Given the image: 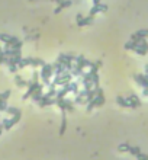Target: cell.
Here are the masks:
<instances>
[{
	"label": "cell",
	"instance_id": "cell-1",
	"mask_svg": "<svg viewBox=\"0 0 148 160\" xmlns=\"http://www.w3.org/2000/svg\"><path fill=\"white\" fill-rule=\"evenodd\" d=\"M41 79H42V83L45 85V86H49V83H51V76L54 74V67L52 64H47V63H44L42 64V68H41Z\"/></svg>",
	"mask_w": 148,
	"mask_h": 160
},
{
	"label": "cell",
	"instance_id": "cell-2",
	"mask_svg": "<svg viewBox=\"0 0 148 160\" xmlns=\"http://www.w3.org/2000/svg\"><path fill=\"white\" fill-rule=\"evenodd\" d=\"M71 79H73V74L70 73V71H66V73L60 74V76H55L54 83L57 85V86H64V85L70 83V82H71Z\"/></svg>",
	"mask_w": 148,
	"mask_h": 160
},
{
	"label": "cell",
	"instance_id": "cell-3",
	"mask_svg": "<svg viewBox=\"0 0 148 160\" xmlns=\"http://www.w3.org/2000/svg\"><path fill=\"white\" fill-rule=\"evenodd\" d=\"M38 87H39V82H38V83H35L34 80L28 82V90H26V93L22 96V99H23V100L29 99V98H31V96H32V95L35 93V90H36Z\"/></svg>",
	"mask_w": 148,
	"mask_h": 160
},
{
	"label": "cell",
	"instance_id": "cell-4",
	"mask_svg": "<svg viewBox=\"0 0 148 160\" xmlns=\"http://www.w3.org/2000/svg\"><path fill=\"white\" fill-rule=\"evenodd\" d=\"M135 53L140 54V55H145L148 53V42L147 38H142L140 42H138V47L135 48Z\"/></svg>",
	"mask_w": 148,
	"mask_h": 160
},
{
	"label": "cell",
	"instance_id": "cell-5",
	"mask_svg": "<svg viewBox=\"0 0 148 160\" xmlns=\"http://www.w3.org/2000/svg\"><path fill=\"white\" fill-rule=\"evenodd\" d=\"M25 66H32V67H42L44 60L42 58H34V57H26V58H22Z\"/></svg>",
	"mask_w": 148,
	"mask_h": 160
},
{
	"label": "cell",
	"instance_id": "cell-6",
	"mask_svg": "<svg viewBox=\"0 0 148 160\" xmlns=\"http://www.w3.org/2000/svg\"><path fill=\"white\" fill-rule=\"evenodd\" d=\"M38 105L41 108H45V106H49V105H55V98H49L47 95H42V98L39 99Z\"/></svg>",
	"mask_w": 148,
	"mask_h": 160
},
{
	"label": "cell",
	"instance_id": "cell-7",
	"mask_svg": "<svg viewBox=\"0 0 148 160\" xmlns=\"http://www.w3.org/2000/svg\"><path fill=\"white\" fill-rule=\"evenodd\" d=\"M106 10H108V5L96 3V5H93V6H92V9H90V15H94V16H96V13H99V12L105 13Z\"/></svg>",
	"mask_w": 148,
	"mask_h": 160
},
{
	"label": "cell",
	"instance_id": "cell-8",
	"mask_svg": "<svg viewBox=\"0 0 148 160\" xmlns=\"http://www.w3.org/2000/svg\"><path fill=\"white\" fill-rule=\"evenodd\" d=\"M134 80L142 87H147L148 86V77L147 74H135L134 76Z\"/></svg>",
	"mask_w": 148,
	"mask_h": 160
},
{
	"label": "cell",
	"instance_id": "cell-9",
	"mask_svg": "<svg viewBox=\"0 0 148 160\" xmlns=\"http://www.w3.org/2000/svg\"><path fill=\"white\" fill-rule=\"evenodd\" d=\"M126 99H128L129 106L131 108H140L141 106V100H140V98H138L136 95H129Z\"/></svg>",
	"mask_w": 148,
	"mask_h": 160
},
{
	"label": "cell",
	"instance_id": "cell-10",
	"mask_svg": "<svg viewBox=\"0 0 148 160\" xmlns=\"http://www.w3.org/2000/svg\"><path fill=\"white\" fill-rule=\"evenodd\" d=\"M93 22H94V15H89L87 18L83 16L81 20H77V25L79 26H87V25H93Z\"/></svg>",
	"mask_w": 148,
	"mask_h": 160
},
{
	"label": "cell",
	"instance_id": "cell-11",
	"mask_svg": "<svg viewBox=\"0 0 148 160\" xmlns=\"http://www.w3.org/2000/svg\"><path fill=\"white\" fill-rule=\"evenodd\" d=\"M71 3H73L71 0H61L60 3L57 5V7H55L54 13H55V15H58V13L61 12V10H62V9H66V7H70V6H71Z\"/></svg>",
	"mask_w": 148,
	"mask_h": 160
},
{
	"label": "cell",
	"instance_id": "cell-12",
	"mask_svg": "<svg viewBox=\"0 0 148 160\" xmlns=\"http://www.w3.org/2000/svg\"><path fill=\"white\" fill-rule=\"evenodd\" d=\"M0 41L2 42H5V44H13L18 41L16 37H12V35H9V33H0Z\"/></svg>",
	"mask_w": 148,
	"mask_h": 160
},
{
	"label": "cell",
	"instance_id": "cell-13",
	"mask_svg": "<svg viewBox=\"0 0 148 160\" xmlns=\"http://www.w3.org/2000/svg\"><path fill=\"white\" fill-rule=\"evenodd\" d=\"M52 67H54V73L55 76H60V74L66 73L67 70H66V67H64V64H61V63H58V61H55L54 64H52Z\"/></svg>",
	"mask_w": 148,
	"mask_h": 160
},
{
	"label": "cell",
	"instance_id": "cell-14",
	"mask_svg": "<svg viewBox=\"0 0 148 160\" xmlns=\"http://www.w3.org/2000/svg\"><path fill=\"white\" fill-rule=\"evenodd\" d=\"M42 89H44V83H42V85L39 83V87H38V89L35 90V93L31 96V98H32V100H34V102H36V103L39 102V99L42 98V95H44V93H42Z\"/></svg>",
	"mask_w": 148,
	"mask_h": 160
},
{
	"label": "cell",
	"instance_id": "cell-15",
	"mask_svg": "<svg viewBox=\"0 0 148 160\" xmlns=\"http://www.w3.org/2000/svg\"><path fill=\"white\" fill-rule=\"evenodd\" d=\"M70 93V86L67 85H64V86H61L60 90H57V96L55 98H66V95Z\"/></svg>",
	"mask_w": 148,
	"mask_h": 160
},
{
	"label": "cell",
	"instance_id": "cell-16",
	"mask_svg": "<svg viewBox=\"0 0 148 160\" xmlns=\"http://www.w3.org/2000/svg\"><path fill=\"white\" fill-rule=\"evenodd\" d=\"M15 83H16V86L18 87H28V82L26 80H23V77H20L19 74L15 76Z\"/></svg>",
	"mask_w": 148,
	"mask_h": 160
},
{
	"label": "cell",
	"instance_id": "cell-17",
	"mask_svg": "<svg viewBox=\"0 0 148 160\" xmlns=\"http://www.w3.org/2000/svg\"><path fill=\"white\" fill-rule=\"evenodd\" d=\"M67 128V118H66V111H62V120H61V125H60V135H64Z\"/></svg>",
	"mask_w": 148,
	"mask_h": 160
},
{
	"label": "cell",
	"instance_id": "cell-18",
	"mask_svg": "<svg viewBox=\"0 0 148 160\" xmlns=\"http://www.w3.org/2000/svg\"><path fill=\"white\" fill-rule=\"evenodd\" d=\"M116 103H118L119 106H122V108H131V106H129L128 99H126V98H123V96H118V98H116Z\"/></svg>",
	"mask_w": 148,
	"mask_h": 160
},
{
	"label": "cell",
	"instance_id": "cell-19",
	"mask_svg": "<svg viewBox=\"0 0 148 160\" xmlns=\"http://www.w3.org/2000/svg\"><path fill=\"white\" fill-rule=\"evenodd\" d=\"M68 86H70V92H73V93H76V95H79V92H80V89H79V83L77 82H70L68 83Z\"/></svg>",
	"mask_w": 148,
	"mask_h": 160
},
{
	"label": "cell",
	"instance_id": "cell-20",
	"mask_svg": "<svg viewBox=\"0 0 148 160\" xmlns=\"http://www.w3.org/2000/svg\"><path fill=\"white\" fill-rule=\"evenodd\" d=\"M70 73L73 74V77H80L81 74H83V68H80V67H77V66H74L73 68H71V71Z\"/></svg>",
	"mask_w": 148,
	"mask_h": 160
},
{
	"label": "cell",
	"instance_id": "cell-21",
	"mask_svg": "<svg viewBox=\"0 0 148 160\" xmlns=\"http://www.w3.org/2000/svg\"><path fill=\"white\" fill-rule=\"evenodd\" d=\"M138 47V42H135V41H128L126 44H125V50H132V51H135V48Z\"/></svg>",
	"mask_w": 148,
	"mask_h": 160
},
{
	"label": "cell",
	"instance_id": "cell-22",
	"mask_svg": "<svg viewBox=\"0 0 148 160\" xmlns=\"http://www.w3.org/2000/svg\"><path fill=\"white\" fill-rule=\"evenodd\" d=\"M66 112H74V102L66 99Z\"/></svg>",
	"mask_w": 148,
	"mask_h": 160
},
{
	"label": "cell",
	"instance_id": "cell-23",
	"mask_svg": "<svg viewBox=\"0 0 148 160\" xmlns=\"http://www.w3.org/2000/svg\"><path fill=\"white\" fill-rule=\"evenodd\" d=\"M73 102H74V103H79V105H87L86 98H83L81 95H77V96H76V99H74Z\"/></svg>",
	"mask_w": 148,
	"mask_h": 160
},
{
	"label": "cell",
	"instance_id": "cell-24",
	"mask_svg": "<svg viewBox=\"0 0 148 160\" xmlns=\"http://www.w3.org/2000/svg\"><path fill=\"white\" fill-rule=\"evenodd\" d=\"M2 125H3V130H10V128L13 127L12 125V121L9 120V118H5V120L2 121Z\"/></svg>",
	"mask_w": 148,
	"mask_h": 160
},
{
	"label": "cell",
	"instance_id": "cell-25",
	"mask_svg": "<svg viewBox=\"0 0 148 160\" xmlns=\"http://www.w3.org/2000/svg\"><path fill=\"white\" fill-rule=\"evenodd\" d=\"M129 148H131V146H129L128 143H122V144H119V146H118V150H119L121 153H125V151H129Z\"/></svg>",
	"mask_w": 148,
	"mask_h": 160
},
{
	"label": "cell",
	"instance_id": "cell-26",
	"mask_svg": "<svg viewBox=\"0 0 148 160\" xmlns=\"http://www.w3.org/2000/svg\"><path fill=\"white\" fill-rule=\"evenodd\" d=\"M20 118H22V112H18V113H15V115H12V125H16L18 122L20 121Z\"/></svg>",
	"mask_w": 148,
	"mask_h": 160
},
{
	"label": "cell",
	"instance_id": "cell-27",
	"mask_svg": "<svg viewBox=\"0 0 148 160\" xmlns=\"http://www.w3.org/2000/svg\"><path fill=\"white\" fill-rule=\"evenodd\" d=\"M135 35L140 37V38H148V29H140V31L135 32Z\"/></svg>",
	"mask_w": 148,
	"mask_h": 160
},
{
	"label": "cell",
	"instance_id": "cell-28",
	"mask_svg": "<svg viewBox=\"0 0 148 160\" xmlns=\"http://www.w3.org/2000/svg\"><path fill=\"white\" fill-rule=\"evenodd\" d=\"M10 95H12V90H5V92H2V93H0V100H7Z\"/></svg>",
	"mask_w": 148,
	"mask_h": 160
},
{
	"label": "cell",
	"instance_id": "cell-29",
	"mask_svg": "<svg viewBox=\"0 0 148 160\" xmlns=\"http://www.w3.org/2000/svg\"><path fill=\"white\" fill-rule=\"evenodd\" d=\"M129 153L132 154V156H136L138 153H141V148L138 146H131V148H129Z\"/></svg>",
	"mask_w": 148,
	"mask_h": 160
},
{
	"label": "cell",
	"instance_id": "cell-30",
	"mask_svg": "<svg viewBox=\"0 0 148 160\" xmlns=\"http://www.w3.org/2000/svg\"><path fill=\"white\" fill-rule=\"evenodd\" d=\"M5 112H7L9 115H15V113H18V112H20L18 108H15V106H7V109L5 111Z\"/></svg>",
	"mask_w": 148,
	"mask_h": 160
},
{
	"label": "cell",
	"instance_id": "cell-31",
	"mask_svg": "<svg viewBox=\"0 0 148 160\" xmlns=\"http://www.w3.org/2000/svg\"><path fill=\"white\" fill-rule=\"evenodd\" d=\"M7 66H9V71H10V73H16V71H18V64H12V63H10V64H7Z\"/></svg>",
	"mask_w": 148,
	"mask_h": 160
},
{
	"label": "cell",
	"instance_id": "cell-32",
	"mask_svg": "<svg viewBox=\"0 0 148 160\" xmlns=\"http://www.w3.org/2000/svg\"><path fill=\"white\" fill-rule=\"evenodd\" d=\"M57 61L61 63V64H66V63H67V60H66V54H60L58 58H57Z\"/></svg>",
	"mask_w": 148,
	"mask_h": 160
},
{
	"label": "cell",
	"instance_id": "cell-33",
	"mask_svg": "<svg viewBox=\"0 0 148 160\" xmlns=\"http://www.w3.org/2000/svg\"><path fill=\"white\" fill-rule=\"evenodd\" d=\"M7 109V100H0V111H6Z\"/></svg>",
	"mask_w": 148,
	"mask_h": 160
},
{
	"label": "cell",
	"instance_id": "cell-34",
	"mask_svg": "<svg viewBox=\"0 0 148 160\" xmlns=\"http://www.w3.org/2000/svg\"><path fill=\"white\" fill-rule=\"evenodd\" d=\"M66 60H67V61H74V60H76V54H73V53L66 54Z\"/></svg>",
	"mask_w": 148,
	"mask_h": 160
},
{
	"label": "cell",
	"instance_id": "cell-35",
	"mask_svg": "<svg viewBox=\"0 0 148 160\" xmlns=\"http://www.w3.org/2000/svg\"><path fill=\"white\" fill-rule=\"evenodd\" d=\"M39 76H41V74L38 73V71H34V73H32V80H34L35 83H38V82H39Z\"/></svg>",
	"mask_w": 148,
	"mask_h": 160
},
{
	"label": "cell",
	"instance_id": "cell-36",
	"mask_svg": "<svg viewBox=\"0 0 148 160\" xmlns=\"http://www.w3.org/2000/svg\"><path fill=\"white\" fill-rule=\"evenodd\" d=\"M136 159H144V160H148V154H144V153H138L135 156Z\"/></svg>",
	"mask_w": 148,
	"mask_h": 160
},
{
	"label": "cell",
	"instance_id": "cell-37",
	"mask_svg": "<svg viewBox=\"0 0 148 160\" xmlns=\"http://www.w3.org/2000/svg\"><path fill=\"white\" fill-rule=\"evenodd\" d=\"M142 93H144V96H148V86H147V87H144Z\"/></svg>",
	"mask_w": 148,
	"mask_h": 160
},
{
	"label": "cell",
	"instance_id": "cell-38",
	"mask_svg": "<svg viewBox=\"0 0 148 160\" xmlns=\"http://www.w3.org/2000/svg\"><path fill=\"white\" fill-rule=\"evenodd\" d=\"M96 3H100V0H93V5H96Z\"/></svg>",
	"mask_w": 148,
	"mask_h": 160
},
{
	"label": "cell",
	"instance_id": "cell-39",
	"mask_svg": "<svg viewBox=\"0 0 148 160\" xmlns=\"http://www.w3.org/2000/svg\"><path fill=\"white\" fill-rule=\"evenodd\" d=\"M145 74H148V64L145 66Z\"/></svg>",
	"mask_w": 148,
	"mask_h": 160
},
{
	"label": "cell",
	"instance_id": "cell-40",
	"mask_svg": "<svg viewBox=\"0 0 148 160\" xmlns=\"http://www.w3.org/2000/svg\"><path fill=\"white\" fill-rule=\"evenodd\" d=\"M52 2H57V3H60V2H61V0H52Z\"/></svg>",
	"mask_w": 148,
	"mask_h": 160
},
{
	"label": "cell",
	"instance_id": "cell-41",
	"mask_svg": "<svg viewBox=\"0 0 148 160\" xmlns=\"http://www.w3.org/2000/svg\"><path fill=\"white\" fill-rule=\"evenodd\" d=\"M0 53H3V48H0Z\"/></svg>",
	"mask_w": 148,
	"mask_h": 160
},
{
	"label": "cell",
	"instance_id": "cell-42",
	"mask_svg": "<svg viewBox=\"0 0 148 160\" xmlns=\"http://www.w3.org/2000/svg\"><path fill=\"white\" fill-rule=\"evenodd\" d=\"M29 2H34V0H29Z\"/></svg>",
	"mask_w": 148,
	"mask_h": 160
}]
</instances>
